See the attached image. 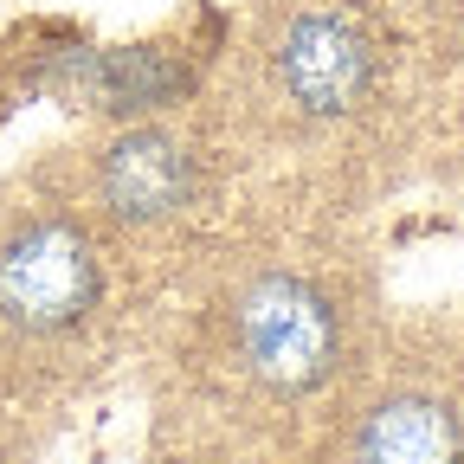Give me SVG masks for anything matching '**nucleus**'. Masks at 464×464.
I'll return each instance as SVG.
<instances>
[{"mask_svg":"<svg viewBox=\"0 0 464 464\" xmlns=\"http://www.w3.org/2000/svg\"><path fill=\"white\" fill-rule=\"evenodd\" d=\"M174 284L45 161L0 181V464L39 451L123 368H142Z\"/></svg>","mask_w":464,"mask_h":464,"instance_id":"nucleus-2","label":"nucleus"},{"mask_svg":"<svg viewBox=\"0 0 464 464\" xmlns=\"http://www.w3.org/2000/svg\"><path fill=\"white\" fill-rule=\"evenodd\" d=\"M362 368L368 316L342 219H246L181 284L142 355V464H335Z\"/></svg>","mask_w":464,"mask_h":464,"instance_id":"nucleus-1","label":"nucleus"},{"mask_svg":"<svg viewBox=\"0 0 464 464\" xmlns=\"http://www.w3.org/2000/svg\"><path fill=\"white\" fill-rule=\"evenodd\" d=\"M335 464H464V400L368 355L335 432Z\"/></svg>","mask_w":464,"mask_h":464,"instance_id":"nucleus-3","label":"nucleus"}]
</instances>
